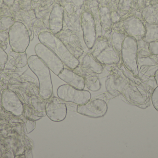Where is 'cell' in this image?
<instances>
[{"label": "cell", "mask_w": 158, "mask_h": 158, "mask_svg": "<svg viewBox=\"0 0 158 158\" xmlns=\"http://www.w3.org/2000/svg\"><path fill=\"white\" fill-rule=\"evenodd\" d=\"M40 43L48 46L70 69L73 70L78 66L79 61L67 49L63 42L53 33L43 31L39 36Z\"/></svg>", "instance_id": "6da1fadb"}, {"label": "cell", "mask_w": 158, "mask_h": 158, "mask_svg": "<svg viewBox=\"0 0 158 158\" xmlns=\"http://www.w3.org/2000/svg\"><path fill=\"white\" fill-rule=\"evenodd\" d=\"M28 63L31 69L39 79L40 96L43 99L48 100L53 92L50 69L36 55L31 56Z\"/></svg>", "instance_id": "7a4b0ae2"}, {"label": "cell", "mask_w": 158, "mask_h": 158, "mask_svg": "<svg viewBox=\"0 0 158 158\" xmlns=\"http://www.w3.org/2000/svg\"><path fill=\"white\" fill-rule=\"evenodd\" d=\"M9 42L12 49L16 52H25L29 44L28 32L25 25L16 22L11 26L9 32Z\"/></svg>", "instance_id": "3957f363"}, {"label": "cell", "mask_w": 158, "mask_h": 158, "mask_svg": "<svg viewBox=\"0 0 158 158\" xmlns=\"http://www.w3.org/2000/svg\"><path fill=\"white\" fill-rule=\"evenodd\" d=\"M37 56L55 74H58L64 69V63L52 50L40 43L35 47Z\"/></svg>", "instance_id": "277c9868"}, {"label": "cell", "mask_w": 158, "mask_h": 158, "mask_svg": "<svg viewBox=\"0 0 158 158\" xmlns=\"http://www.w3.org/2000/svg\"><path fill=\"white\" fill-rule=\"evenodd\" d=\"M57 95L61 100L74 103L78 105L85 104L91 97V94L88 91L79 90L68 84L59 87Z\"/></svg>", "instance_id": "5b68a950"}, {"label": "cell", "mask_w": 158, "mask_h": 158, "mask_svg": "<svg viewBox=\"0 0 158 158\" xmlns=\"http://www.w3.org/2000/svg\"><path fill=\"white\" fill-rule=\"evenodd\" d=\"M106 103L101 99L89 100L84 105H78L77 107V112L83 116L93 118L103 117L107 111Z\"/></svg>", "instance_id": "8992f818"}, {"label": "cell", "mask_w": 158, "mask_h": 158, "mask_svg": "<svg viewBox=\"0 0 158 158\" xmlns=\"http://www.w3.org/2000/svg\"><path fill=\"white\" fill-rule=\"evenodd\" d=\"M45 113L47 117L53 122H59L65 119L66 117V105L60 101L59 97L51 96L46 102L45 108Z\"/></svg>", "instance_id": "52a82bcc"}, {"label": "cell", "mask_w": 158, "mask_h": 158, "mask_svg": "<svg viewBox=\"0 0 158 158\" xmlns=\"http://www.w3.org/2000/svg\"><path fill=\"white\" fill-rule=\"evenodd\" d=\"M81 27L85 45L88 50L92 49L95 42L96 31L94 19L90 13L84 12L83 14Z\"/></svg>", "instance_id": "ba28073f"}, {"label": "cell", "mask_w": 158, "mask_h": 158, "mask_svg": "<svg viewBox=\"0 0 158 158\" xmlns=\"http://www.w3.org/2000/svg\"><path fill=\"white\" fill-rule=\"evenodd\" d=\"M131 37H128L124 40L122 47V54L124 65L134 75H138V69L136 63V50L134 45H130Z\"/></svg>", "instance_id": "9c48e42d"}, {"label": "cell", "mask_w": 158, "mask_h": 158, "mask_svg": "<svg viewBox=\"0 0 158 158\" xmlns=\"http://www.w3.org/2000/svg\"><path fill=\"white\" fill-rule=\"evenodd\" d=\"M79 64L77 68L85 72L100 74L103 71V66L92 54H83L79 58Z\"/></svg>", "instance_id": "30bf717a"}, {"label": "cell", "mask_w": 158, "mask_h": 158, "mask_svg": "<svg viewBox=\"0 0 158 158\" xmlns=\"http://www.w3.org/2000/svg\"><path fill=\"white\" fill-rule=\"evenodd\" d=\"M58 77L68 84L79 90H83L85 86V80L82 76L71 69L64 68Z\"/></svg>", "instance_id": "8fae6325"}, {"label": "cell", "mask_w": 158, "mask_h": 158, "mask_svg": "<svg viewBox=\"0 0 158 158\" xmlns=\"http://www.w3.org/2000/svg\"><path fill=\"white\" fill-rule=\"evenodd\" d=\"M64 7L56 4L51 12L49 19V26L52 33L57 34L61 32L63 28Z\"/></svg>", "instance_id": "7c38bea8"}, {"label": "cell", "mask_w": 158, "mask_h": 158, "mask_svg": "<svg viewBox=\"0 0 158 158\" xmlns=\"http://www.w3.org/2000/svg\"><path fill=\"white\" fill-rule=\"evenodd\" d=\"M94 58L99 63L105 65L117 64L119 61V57L117 52L109 44L104 47Z\"/></svg>", "instance_id": "4fadbf2b"}, {"label": "cell", "mask_w": 158, "mask_h": 158, "mask_svg": "<svg viewBox=\"0 0 158 158\" xmlns=\"http://www.w3.org/2000/svg\"><path fill=\"white\" fill-rule=\"evenodd\" d=\"M75 72L82 76L85 80V85L92 92H97L100 89L101 84L96 74L91 72H85L78 69L73 70Z\"/></svg>", "instance_id": "5bb4252c"}, {"label": "cell", "mask_w": 158, "mask_h": 158, "mask_svg": "<svg viewBox=\"0 0 158 158\" xmlns=\"http://www.w3.org/2000/svg\"><path fill=\"white\" fill-rule=\"evenodd\" d=\"M119 80L114 76L108 78L106 81V89L112 95L117 96L123 91L124 86L120 83Z\"/></svg>", "instance_id": "9a60e30c"}, {"label": "cell", "mask_w": 158, "mask_h": 158, "mask_svg": "<svg viewBox=\"0 0 158 158\" xmlns=\"http://www.w3.org/2000/svg\"><path fill=\"white\" fill-rule=\"evenodd\" d=\"M120 34H117V33H113L112 35V43H113V47H114V49L115 50L117 53H119L122 50V46L121 43L122 42L123 38H120Z\"/></svg>", "instance_id": "2e32d148"}, {"label": "cell", "mask_w": 158, "mask_h": 158, "mask_svg": "<svg viewBox=\"0 0 158 158\" xmlns=\"http://www.w3.org/2000/svg\"><path fill=\"white\" fill-rule=\"evenodd\" d=\"M152 101L154 107L158 111V86L153 92L152 96Z\"/></svg>", "instance_id": "e0dca14e"}]
</instances>
